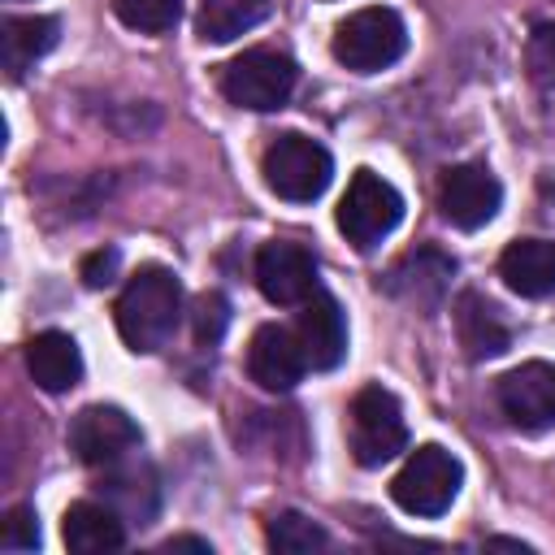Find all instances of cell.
I'll return each instance as SVG.
<instances>
[{
	"mask_svg": "<svg viewBox=\"0 0 555 555\" xmlns=\"http://www.w3.org/2000/svg\"><path fill=\"white\" fill-rule=\"evenodd\" d=\"M113 317L130 351H143V356L160 351L173 338L178 317H182V282L160 264H143L117 295Z\"/></svg>",
	"mask_w": 555,
	"mask_h": 555,
	"instance_id": "obj_1",
	"label": "cell"
},
{
	"mask_svg": "<svg viewBox=\"0 0 555 555\" xmlns=\"http://www.w3.org/2000/svg\"><path fill=\"white\" fill-rule=\"evenodd\" d=\"M295 82H299V65L286 52H273V48H247L234 61H225L221 74H217L221 95L238 108H251V113L282 108L291 100Z\"/></svg>",
	"mask_w": 555,
	"mask_h": 555,
	"instance_id": "obj_2",
	"label": "cell"
},
{
	"mask_svg": "<svg viewBox=\"0 0 555 555\" xmlns=\"http://www.w3.org/2000/svg\"><path fill=\"white\" fill-rule=\"evenodd\" d=\"M260 173H264V186L278 195V199H291V204H312L325 195L330 178H334V156L308 139V134H278L264 156H260Z\"/></svg>",
	"mask_w": 555,
	"mask_h": 555,
	"instance_id": "obj_3",
	"label": "cell"
},
{
	"mask_svg": "<svg viewBox=\"0 0 555 555\" xmlns=\"http://www.w3.org/2000/svg\"><path fill=\"white\" fill-rule=\"evenodd\" d=\"M334 61L356 69V74H377L386 65H395L408 48V26L395 9L386 4H369L356 9L347 22H338L334 30Z\"/></svg>",
	"mask_w": 555,
	"mask_h": 555,
	"instance_id": "obj_4",
	"label": "cell"
},
{
	"mask_svg": "<svg viewBox=\"0 0 555 555\" xmlns=\"http://www.w3.org/2000/svg\"><path fill=\"white\" fill-rule=\"evenodd\" d=\"M460 486H464L460 460H455L447 447L425 442V447H416V451L403 460V468L395 473L390 499H395L408 516H442V512L455 503Z\"/></svg>",
	"mask_w": 555,
	"mask_h": 555,
	"instance_id": "obj_5",
	"label": "cell"
},
{
	"mask_svg": "<svg viewBox=\"0 0 555 555\" xmlns=\"http://www.w3.org/2000/svg\"><path fill=\"white\" fill-rule=\"evenodd\" d=\"M347 442H351L356 464H364V468H377V464L395 460L408 447L403 408H399V399L386 386L356 390L351 412H347Z\"/></svg>",
	"mask_w": 555,
	"mask_h": 555,
	"instance_id": "obj_6",
	"label": "cell"
},
{
	"mask_svg": "<svg viewBox=\"0 0 555 555\" xmlns=\"http://www.w3.org/2000/svg\"><path fill=\"white\" fill-rule=\"evenodd\" d=\"M403 217V195L373 169H356L338 199V230L356 251H373Z\"/></svg>",
	"mask_w": 555,
	"mask_h": 555,
	"instance_id": "obj_7",
	"label": "cell"
},
{
	"mask_svg": "<svg viewBox=\"0 0 555 555\" xmlns=\"http://www.w3.org/2000/svg\"><path fill=\"white\" fill-rule=\"evenodd\" d=\"M139 425L113 403H91L69 425V447L87 468H117L139 451Z\"/></svg>",
	"mask_w": 555,
	"mask_h": 555,
	"instance_id": "obj_8",
	"label": "cell"
},
{
	"mask_svg": "<svg viewBox=\"0 0 555 555\" xmlns=\"http://www.w3.org/2000/svg\"><path fill=\"white\" fill-rule=\"evenodd\" d=\"M503 416L525 429V434H542L555 429V364L551 360H525L512 373L499 377L494 386Z\"/></svg>",
	"mask_w": 555,
	"mask_h": 555,
	"instance_id": "obj_9",
	"label": "cell"
},
{
	"mask_svg": "<svg viewBox=\"0 0 555 555\" xmlns=\"http://www.w3.org/2000/svg\"><path fill=\"white\" fill-rule=\"evenodd\" d=\"M256 286L269 304L278 308H295L304 304L308 295H317V260L308 247L299 243H286V238H273L256 251Z\"/></svg>",
	"mask_w": 555,
	"mask_h": 555,
	"instance_id": "obj_10",
	"label": "cell"
},
{
	"mask_svg": "<svg viewBox=\"0 0 555 555\" xmlns=\"http://www.w3.org/2000/svg\"><path fill=\"white\" fill-rule=\"evenodd\" d=\"M499 204H503V186L486 165H455L438 182V208L460 230H481L486 221H494Z\"/></svg>",
	"mask_w": 555,
	"mask_h": 555,
	"instance_id": "obj_11",
	"label": "cell"
},
{
	"mask_svg": "<svg viewBox=\"0 0 555 555\" xmlns=\"http://www.w3.org/2000/svg\"><path fill=\"white\" fill-rule=\"evenodd\" d=\"M295 338L304 347L308 369H334L347 356V317H343L338 299L325 291L308 295L295 317Z\"/></svg>",
	"mask_w": 555,
	"mask_h": 555,
	"instance_id": "obj_12",
	"label": "cell"
},
{
	"mask_svg": "<svg viewBox=\"0 0 555 555\" xmlns=\"http://www.w3.org/2000/svg\"><path fill=\"white\" fill-rule=\"evenodd\" d=\"M247 373L264 390H291L308 373V360H304V347H299L295 330L260 325L251 334V347H247Z\"/></svg>",
	"mask_w": 555,
	"mask_h": 555,
	"instance_id": "obj_13",
	"label": "cell"
},
{
	"mask_svg": "<svg viewBox=\"0 0 555 555\" xmlns=\"http://www.w3.org/2000/svg\"><path fill=\"white\" fill-rule=\"evenodd\" d=\"M61 538L78 555H104V551L126 546V525H121V512L113 503L78 499V503H69V512L61 520Z\"/></svg>",
	"mask_w": 555,
	"mask_h": 555,
	"instance_id": "obj_14",
	"label": "cell"
},
{
	"mask_svg": "<svg viewBox=\"0 0 555 555\" xmlns=\"http://www.w3.org/2000/svg\"><path fill=\"white\" fill-rule=\"evenodd\" d=\"M26 369L39 390L61 395L82 382V351L65 330H43L26 343Z\"/></svg>",
	"mask_w": 555,
	"mask_h": 555,
	"instance_id": "obj_15",
	"label": "cell"
},
{
	"mask_svg": "<svg viewBox=\"0 0 555 555\" xmlns=\"http://www.w3.org/2000/svg\"><path fill=\"white\" fill-rule=\"evenodd\" d=\"M499 278L525 295V299H546L555 295V243L551 238H516L499 256Z\"/></svg>",
	"mask_w": 555,
	"mask_h": 555,
	"instance_id": "obj_16",
	"label": "cell"
},
{
	"mask_svg": "<svg viewBox=\"0 0 555 555\" xmlns=\"http://www.w3.org/2000/svg\"><path fill=\"white\" fill-rule=\"evenodd\" d=\"M455 330H460V347L468 351V360H494L512 347V330L503 325L499 308L477 291H464L455 299Z\"/></svg>",
	"mask_w": 555,
	"mask_h": 555,
	"instance_id": "obj_17",
	"label": "cell"
},
{
	"mask_svg": "<svg viewBox=\"0 0 555 555\" xmlns=\"http://www.w3.org/2000/svg\"><path fill=\"white\" fill-rule=\"evenodd\" d=\"M61 39V22L30 13V17H4L0 22V52H4V69L17 78L26 65H35L39 56H48Z\"/></svg>",
	"mask_w": 555,
	"mask_h": 555,
	"instance_id": "obj_18",
	"label": "cell"
},
{
	"mask_svg": "<svg viewBox=\"0 0 555 555\" xmlns=\"http://www.w3.org/2000/svg\"><path fill=\"white\" fill-rule=\"evenodd\" d=\"M455 273V264L442 256V251H412V256H403L399 264H395V273H390V291L395 295H403V299H412L416 308H434L442 295H447V278Z\"/></svg>",
	"mask_w": 555,
	"mask_h": 555,
	"instance_id": "obj_19",
	"label": "cell"
},
{
	"mask_svg": "<svg viewBox=\"0 0 555 555\" xmlns=\"http://www.w3.org/2000/svg\"><path fill=\"white\" fill-rule=\"evenodd\" d=\"M269 17V0H199L195 30L204 43H230Z\"/></svg>",
	"mask_w": 555,
	"mask_h": 555,
	"instance_id": "obj_20",
	"label": "cell"
},
{
	"mask_svg": "<svg viewBox=\"0 0 555 555\" xmlns=\"http://www.w3.org/2000/svg\"><path fill=\"white\" fill-rule=\"evenodd\" d=\"M264 542H269L273 551H282V555H312V551H321L330 538H325V529H321L317 520H308L304 512H278V516H269V525H264Z\"/></svg>",
	"mask_w": 555,
	"mask_h": 555,
	"instance_id": "obj_21",
	"label": "cell"
},
{
	"mask_svg": "<svg viewBox=\"0 0 555 555\" xmlns=\"http://www.w3.org/2000/svg\"><path fill=\"white\" fill-rule=\"evenodd\" d=\"M113 13L121 26L139 35H165L182 17V0H113Z\"/></svg>",
	"mask_w": 555,
	"mask_h": 555,
	"instance_id": "obj_22",
	"label": "cell"
},
{
	"mask_svg": "<svg viewBox=\"0 0 555 555\" xmlns=\"http://www.w3.org/2000/svg\"><path fill=\"white\" fill-rule=\"evenodd\" d=\"M225 325H230V304H225V295H221V291H204V295L195 299V317H191L195 343H199V347L221 343Z\"/></svg>",
	"mask_w": 555,
	"mask_h": 555,
	"instance_id": "obj_23",
	"label": "cell"
},
{
	"mask_svg": "<svg viewBox=\"0 0 555 555\" xmlns=\"http://www.w3.org/2000/svg\"><path fill=\"white\" fill-rule=\"evenodd\" d=\"M525 61H529V74L555 91V22H538L533 35H529V48H525Z\"/></svg>",
	"mask_w": 555,
	"mask_h": 555,
	"instance_id": "obj_24",
	"label": "cell"
},
{
	"mask_svg": "<svg viewBox=\"0 0 555 555\" xmlns=\"http://www.w3.org/2000/svg\"><path fill=\"white\" fill-rule=\"evenodd\" d=\"M0 542L9 546V551H35L39 546V516H35V507H13L9 516H4V533H0Z\"/></svg>",
	"mask_w": 555,
	"mask_h": 555,
	"instance_id": "obj_25",
	"label": "cell"
},
{
	"mask_svg": "<svg viewBox=\"0 0 555 555\" xmlns=\"http://www.w3.org/2000/svg\"><path fill=\"white\" fill-rule=\"evenodd\" d=\"M113 273H117V251H113V247H108V251H91V256L82 260V282L95 286V291L108 286Z\"/></svg>",
	"mask_w": 555,
	"mask_h": 555,
	"instance_id": "obj_26",
	"label": "cell"
},
{
	"mask_svg": "<svg viewBox=\"0 0 555 555\" xmlns=\"http://www.w3.org/2000/svg\"><path fill=\"white\" fill-rule=\"evenodd\" d=\"M160 551H199V555H208L212 546H208L204 538H169V542H165Z\"/></svg>",
	"mask_w": 555,
	"mask_h": 555,
	"instance_id": "obj_27",
	"label": "cell"
}]
</instances>
